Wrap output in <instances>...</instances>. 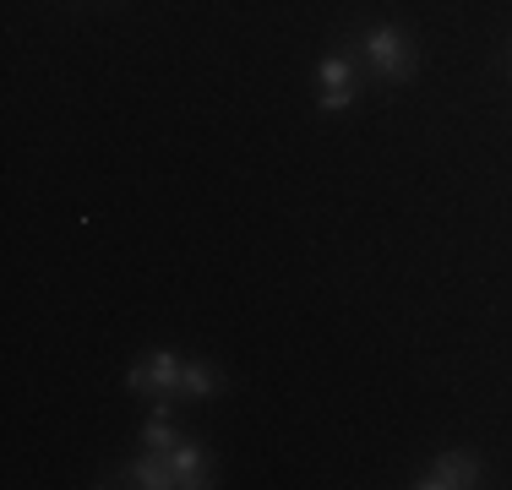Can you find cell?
<instances>
[{
  "instance_id": "1",
  "label": "cell",
  "mask_w": 512,
  "mask_h": 490,
  "mask_svg": "<svg viewBox=\"0 0 512 490\" xmlns=\"http://www.w3.org/2000/svg\"><path fill=\"white\" fill-rule=\"evenodd\" d=\"M355 60L382 88H404V82H414V71H420V44L398 22H371V28L355 33Z\"/></svg>"
},
{
  "instance_id": "2",
  "label": "cell",
  "mask_w": 512,
  "mask_h": 490,
  "mask_svg": "<svg viewBox=\"0 0 512 490\" xmlns=\"http://www.w3.org/2000/svg\"><path fill=\"white\" fill-rule=\"evenodd\" d=\"M360 98V60L349 49H333V55L316 60V109L322 115H338Z\"/></svg>"
},
{
  "instance_id": "3",
  "label": "cell",
  "mask_w": 512,
  "mask_h": 490,
  "mask_svg": "<svg viewBox=\"0 0 512 490\" xmlns=\"http://www.w3.org/2000/svg\"><path fill=\"white\" fill-rule=\"evenodd\" d=\"M480 474L485 469H480V458H474V452H442V458H431L409 485L414 490H469V485H485Z\"/></svg>"
},
{
  "instance_id": "4",
  "label": "cell",
  "mask_w": 512,
  "mask_h": 490,
  "mask_svg": "<svg viewBox=\"0 0 512 490\" xmlns=\"http://www.w3.org/2000/svg\"><path fill=\"white\" fill-rule=\"evenodd\" d=\"M180 371H186V360L175 349H148V360H137L126 371V392H153V398L175 392L180 398Z\"/></svg>"
},
{
  "instance_id": "5",
  "label": "cell",
  "mask_w": 512,
  "mask_h": 490,
  "mask_svg": "<svg viewBox=\"0 0 512 490\" xmlns=\"http://www.w3.org/2000/svg\"><path fill=\"white\" fill-rule=\"evenodd\" d=\"M169 469H175V490H207V485H218L213 480V452L197 447V441H175L169 447Z\"/></svg>"
},
{
  "instance_id": "6",
  "label": "cell",
  "mask_w": 512,
  "mask_h": 490,
  "mask_svg": "<svg viewBox=\"0 0 512 490\" xmlns=\"http://www.w3.org/2000/svg\"><path fill=\"white\" fill-rule=\"evenodd\" d=\"M115 485H131V490H175V469H169V452H142V458L120 463Z\"/></svg>"
},
{
  "instance_id": "7",
  "label": "cell",
  "mask_w": 512,
  "mask_h": 490,
  "mask_svg": "<svg viewBox=\"0 0 512 490\" xmlns=\"http://www.w3.org/2000/svg\"><path fill=\"white\" fill-rule=\"evenodd\" d=\"M175 441H180V431H175V392H164V398H153V414H148V425H142V447L169 452Z\"/></svg>"
},
{
  "instance_id": "8",
  "label": "cell",
  "mask_w": 512,
  "mask_h": 490,
  "mask_svg": "<svg viewBox=\"0 0 512 490\" xmlns=\"http://www.w3.org/2000/svg\"><path fill=\"white\" fill-rule=\"evenodd\" d=\"M224 392V371L207 360H186V371H180V398H218Z\"/></svg>"
},
{
  "instance_id": "9",
  "label": "cell",
  "mask_w": 512,
  "mask_h": 490,
  "mask_svg": "<svg viewBox=\"0 0 512 490\" xmlns=\"http://www.w3.org/2000/svg\"><path fill=\"white\" fill-rule=\"evenodd\" d=\"M507 66H512V44H507Z\"/></svg>"
}]
</instances>
